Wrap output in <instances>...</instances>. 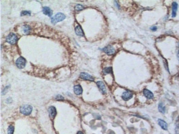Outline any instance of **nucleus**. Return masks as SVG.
<instances>
[{"label": "nucleus", "instance_id": "9d476101", "mask_svg": "<svg viewBox=\"0 0 179 134\" xmlns=\"http://www.w3.org/2000/svg\"><path fill=\"white\" fill-rule=\"evenodd\" d=\"M143 94H144V96L147 98H148V99H152L153 97H154L153 93L151 91L148 90V89H144L143 90Z\"/></svg>", "mask_w": 179, "mask_h": 134}, {"label": "nucleus", "instance_id": "39448f33", "mask_svg": "<svg viewBox=\"0 0 179 134\" xmlns=\"http://www.w3.org/2000/svg\"><path fill=\"white\" fill-rule=\"evenodd\" d=\"M103 51L108 55H112L115 53V50L111 46H107L103 48Z\"/></svg>", "mask_w": 179, "mask_h": 134}, {"label": "nucleus", "instance_id": "423d86ee", "mask_svg": "<svg viewBox=\"0 0 179 134\" xmlns=\"http://www.w3.org/2000/svg\"><path fill=\"white\" fill-rule=\"evenodd\" d=\"M133 93L130 91H126L123 93L122 95V98L124 101H129L133 97Z\"/></svg>", "mask_w": 179, "mask_h": 134}, {"label": "nucleus", "instance_id": "20e7f679", "mask_svg": "<svg viewBox=\"0 0 179 134\" xmlns=\"http://www.w3.org/2000/svg\"><path fill=\"white\" fill-rule=\"evenodd\" d=\"M25 64H26V61H25V59L22 57L18 58L16 61V65L19 69L24 68L25 66Z\"/></svg>", "mask_w": 179, "mask_h": 134}, {"label": "nucleus", "instance_id": "f257e3e1", "mask_svg": "<svg viewBox=\"0 0 179 134\" xmlns=\"http://www.w3.org/2000/svg\"><path fill=\"white\" fill-rule=\"evenodd\" d=\"M66 18V16L62 13H58L55 16L51 18V23L52 24H56L58 22H61Z\"/></svg>", "mask_w": 179, "mask_h": 134}, {"label": "nucleus", "instance_id": "0eeeda50", "mask_svg": "<svg viewBox=\"0 0 179 134\" xmlns=\"http://www.w3.org/2000/svg\"><path fill=\"white\" fill-rule=\"evenodd\" d=\"M96 85L98 86L99 89L100 90L101 92L103 95L105 94L106 93V89L105 87V86L104 83L101 81H99L96 82Z\"/></svg>", "mask_w": 179, "mask_h": 134}, {"label": "nucleus", "instance_id": "f3484780", "mask_svg": "<svg viewBox=\"0 0 179 134\" xmlns=\"http://www.w3.org/2000/svg\"><path fill=\"white\" fill-rule=\"evenodd\" d=\"M30 30H31V29H30V28L28 25H24L23 28V30L24 33L25 34H28L29 33H30Z\"/></svg>", "mask_w": 179, "mask_h": 134}, {"label": "nucleus", "instance_id": "6e6552de", "mask_svg": "<svg viewBox=\"0 0 179 134\" xmlns=\"http://www.w3.org/2000/svg\"><path fill=\"white\" fill-rule=\"evenodd\" d=\"M80 77H81L82 79L86 80H89L90 81H93L94 80L92 76L89 75V74L84 72L81 73V74H80Z\"/></svg>", "mask_w": 179, "mask_h": 134}, {"label": "nucleus", "instance_id": "1a4fd4ad", "mask_svg": "<svg viewBox=\"0 0 179 134\" xmlns=\"http://www.w3.org/2000/svg\"><path fill=\"white\" fill-rule=\"evenodd\" d=\"M178 3L176 2H174L172 4V17H175L176 16L177 10H178Z\"/></svg>", "mask_w": 179, "mask_h": 134}, {"label": "nucleus", "instance_id": "2eb2a0df", "mask_svg": "<svg viewBox=\"0 0 179 134\" xmlns=\"http://www.w3.org/2000/svg\"><path fill=\"white\" fill-rule=\"evenodd\" d=\"M74 93L76 95H79L82 94V92H83L82 87L81 86L79 85L74 86Z\"/></svg>", "mask_w": 179, "mask_h": 134}, {"label": "nucleus", "instance_id": "4468645a", "mask_svg": "<svg viewBox=\"0 0 179 134\" xmlns=\"http://www.w3.org/2000/svg\"><path fill=\"white\" fill-rule=\"evenodd\" d=\"M158 124L160 125V126L164 130H168V124L165 121L161 119H158Z\"/></svg>", "mask_w": 179, "mask_h": 134}, {"label": "nucleus", "instance_id": "6ab92c4d", "mask_svg": "<svg viewBox=\"0 0 179 134\" xmlns=\"http://www.w3.org/2000/svg\"><path fill=\"white\" fill-rule=\"evenodd\" d=\"M84 9V7L81 4H77L75 6V10L77 11H82Z\"/></svg>", "mask_w": 179, "mask_h": 134}, {"label": "nucleus", "instance_id": "9b49d317", "mask_svg": "<svg viewBox=\"0 0 179 134\" xmlns=\"http://www.w3.org/2000/svg\"><path fill=\"white\" fill-rule=\"evenodd\" d=\"M49 113L51 118L52 119H54L56 115V108L53 106L50 107L49 108Z\"/></svg>", "mask_w": 179, "mask_h": 134}, {"label": "nucleus", "instance_id": "dca6fc26", "mask_svg": "<svg viewBox=\"0 0 179 134\" xmlns=\"http://www.w3.org/2000/svg\"><path fill=\"white\" fill-rule=\"evenodd\" d=\"M158 109H159L160 112L163 113V114H164L165 113V106H164L162 103H160L158 105Z\"/></svg>", "mask_w": 179, "mask_h": 134}, {"label": "nucleus", "instance_id": "b1692460", "mask_svg": "<svg viewBox=\"0 0 179 134\" xmlns=\"http://www.w3.org/2000/svg\"><path fill=\"white\" fill-rule=\"evenodd\" d=\"M177 56H178V58L179 61V43L178 45V52H177Z\"/></svg>", "mask_w": 179, "mask_h": 134}, {"label": "nucleus", "instance_id": "7ed1b4c3", "mask_svg": "<svg viewBox=\"0 0 179 134\" xmlns=\"http://www.w3.org/2000/svg\"><path fill=\"white\" fill-rule=\"evenodd\" d=\"M18 40V36L16 34L13 33H11L8 35L6 38V41L11 44V45H14L16 43Z\"/></svg>", "mask_w": 179, "mask_h": 134}, {"label": "nucleus", "instance_id": "f03ea898", "mask_svg": "<svg viewBox=\"0 0 179 134\" xmlns=\"http://www.w3.org/2000/svg\"><path fill=\"white\" fill-rule=\"evenodd\" d=\"M33 108L30 105H23L20 108V112L22 114L25 115H28L31 113Z\"/></svg>", "mask_w": 179, "mask_h": 134}, {"label": "nucleus", "instance_id": "ddd939ff", "mask_svg": "<svg viewBox=\"0 0 179 134\" xmlns=\"http://www.w3.org/2000/svg\"><path fill=\"white\" fill-rule=\"evenodd\" d=\"M75 32H76V34L78 35V36H83L84 35V32H83L81 26L80 25H78V26L76 27V28H75Z\"/></svg>", "mask_w": 179, "mask_h": 134}, {"label": "nucleus", "instance_id": "f8f14e48", "mask_svg": "<svg viewBox=\"0 0 179 134\" xmlns=\"http://www.w3.org/2000/svg\"><path fill=\"white\" fill-rule=\"evenodd\" d=\"M42 12L44 14L46 15L49 17H51L52 14V10L48 7H44L42 8Z\"/></svg>", "mask_w": 179, "mask_h": 134}, {"label": "nucleus", "instance_id": "aec40b11", "mask_svg": "<svg viewBox=\"0 0 179 134\" xmlns=\"http://www.w3.org/2000/svg\"><path fill=\"white\" fill-rule=\"evenodd\" d=\"M14 132V126L10 125L8 129V134H13Z\"/></svg>", "mask_w": 179, "mask_h": 134}, {"label": "nucleus", "instance_id": "393cba45", "mask_svg": "<svg viewBox=\"0 0 179 134\" xmlns=\"http://www.w3.org/2000/svg\"><path fill=\"white\" fill-rule=\"evenodd\" d=\"M77 134H83V133H82V131H78L77 133Z\"/></svg>", "mask_w": 179, "mask_h": 134}, {"label": "nucleus", "instance_id": "a211bd4d", "mask_svg": "<svg viewBox=\"0 0 179 134\" xmlns=\"http://www.w3.org/2000/svg\"><path fill=\"white\" fill-rule=\"evenodd\" d=\"M103 73L105 74H107L112 73V69L111 67H107L105 68L103 70Z\"/></svg>", "mask_w": 179, "mask_h": 134}, {"label": "nucleus", "instance_id": "412c9836", "mask_svg": "<svg viewBox=\"0 0 179 134\" xmlns=\"http://www.w3.org/2000/svg\"><path fill=\"white\" fill-rule=\"evenodd\" d=\"M31 14V12L30 11H23L20 13V15L21 16H26V15H30Z\"/></svg>", "mask_w": 179, "mask_h": 134}, {"label": "nucleus", "instance_id": "4be33fe9", "mask_svg": "<svg viewBox=\"0 0 179 134\" xmlns=\"http://www.w3.org/2000/svg\"><path fill=\"white\" fill-rule=\"evenodd\" d=\"M55 98L56 100H59V101H62V100H64V98L63 97L60 95H56V97H55Z\"/></svg>", "mask_w": 179, "mask_h": 134}, {"label": "nucleus", "instance_id": "5701e85b", "mask_svg": "<svg viewBox=\"0 0 179 134\" xmlns=\"http://www.w3.org/2000/svg\"><path fill=\"white\" fill-rule=\"evenodd\" d=\"M156 29H157V28L156 26H153L151 28V30H152V31H156Z\"/></svg>", "mask_w": 179, "mask_h": 134}]
</instances>
